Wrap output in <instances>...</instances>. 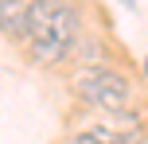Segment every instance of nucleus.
Returning <instances> with one entry per match:
<instances>
[{"mask_svg": "<svg viewBox=\"0 0 148 144\" xmlns=\"http://www.w3.org/2000/svg\"><path fill=\"white\" fill-rule=\"evenodd\" d=\"M144 70H148V59H144Z\"/></svg>", "mask_w": 148, "mask_h": 144, "instance_id": "nucleus-5", "label": "nucleus"}, {"mask_svg": "<svg viewBox=\"0 0 148 144\" xmlns=\"http://www.w3.org/2000/svg\"><path fill=\"white\" fill-rule=\"evenodd\" d=\"M74 90H78L86 101H94V105H101V109H113V113L125 109V98H129V82L121 74H113V70H105V66L78 70Z\"/></svg>", "mask_w": 148, "mask_h": 144, "instance_id": "nucleus-2", "label": "nucleus"}, {"mask_svg": "<svg viewBox=\"0 0 148 144\" xmlns=\"http://www.w3.org/2000/svg\"><path fill=\"white\" fill-rule=\"evenodd\" d=\"M0 31L12 39H27V4L23 0H0Z\"/></svg>", "mask_w": 148, "mask_h": 144, "instance_id": "nucleus-3", "label": "nucleus"}, {"mask_svg": "<svg viewBox=\"0 0 148 144\" xmlns=\"http://www.w3.org/2000/svg\"><path fill=\"white\" fill-rule=\"evenodd\" d=\"M78 31V16L70 4H51V0H35L27 4V39L31 43H74Z\"/></svg>", "mask_w": 148, "mask_h": 144, "instance_id": "nucleus-1", "label": "nucleus"}, {"mask_svg": "<svg viewBox=\"0 0 148 144\" xmlns=\"http://www.w3.org/2000/svg\"><path fill=\"white\" fill-rule=\"evenodd\" d=\"M70 144H101V136H97V129H94V132H78V136H70Z\"/></svg>", "mask_w": 148, "mask_h": 144, "instance_id": "nucleus-4", "label": "nucleus"}]
</instances>
